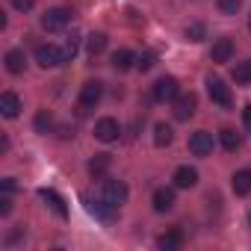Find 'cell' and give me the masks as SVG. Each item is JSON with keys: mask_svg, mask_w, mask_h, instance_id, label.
<instances>
[{"mask_svg": "<svg viewBox=\"0 0 251 251\" xmlns=\"http://www.w3.org/2000/svg\"><path fill=\"white\" fill-rule=\"evenodd\" d=\"M100 198L109 204V207H121L124 201H127V186H124L121 180H103V186H100Z\"/></svg>", "mask_w": 251, "mask_h": 251, "instance_id": "1", "label": "cell"}, {"mask_svg": "<svg viewBox=\"0 0 251 251\" xmlns=\"http://www.w3.org/2000/svg\"><path fill=\"white\" fill-rule=\"evenodd\" d=\"M68 21H71V12L68 9H48L45 15H42V27L48 30V33H59V30H65L68 27Z\"/></svg>", "mask_w": 251, "mask_h": 251, "instance_id": "2", "label": "cell"}, {"mask_svg": "<svg viewBox=\"0 0 251 251\" xmlns=\"http://www.w3.org/2000/svg\"><path fill=\"white\" fill-rule=\"evenodd\" d=\"M36 62H39L42 68H56V65L65 62V56H62V50L53 48V45H39V48H36Z\"/></svg>", "mask_w": 251, "mask_h": 251, "instance_id": "3", "label": "cell"}, {"mask_svg": "<svg viewBox=\"0 0 251 251\" xmlns=\"http://www.w3.org/2000/svg\"><path fill=\"white\" fill-rule=\"evenodd\" d=\"M100 95H103V83H98V80L83 83V89H80V115H83L89 106H95V103L100 100Z\"/></svg>", "mask_w": 251, "mask_h": 251, "instance_id": "4", "label": "cell"}, {"mask_svg": "<svg viewBox=\"0 0 251 251\" xmlns=\"http://www.w3.org/2000/svg\"><path fill=\"white\" fill-rule=\"evenodd\" d=\"M177 95H180V86H177L175 77H163V80L154 83V100L166 103V100H175Z\"/></svg>", "mask_w": 251, "mask_h": 251, "instance_id": "5", "label": "cell"}, {"mask_svg": "<svg viewBox=\"0 0 251 251\" xmlns=\"http://www.w3.org/2000/svg\"><path fill=\"white\" fill-rule=\"evenodd\" d=\"M207 92H210V100L219 103V106H230V86L219 77H210L207 80Z\"/></svg>", "mask_w": 251, "mask_h": 251, "instance_id": "6", "label": "cell"}, {"mask_svg": "<svg viewBox=\"0 0 251 251\" xmlns=\"http://www.w3.org/2000/svg\"><path fill=\"white\" fill-rule=\"evenodd\" d=\"M195 106H198V98H195L192 92L177 95V98H175V118H177V121L192 118V115H195Z\"/></svg>", "mask_w": 251, "mask_h": 251, "instance_id": "7", "label": "cell"}, {"mask_svg": "<svg viewBox=\"0 0 251 251\" xmlns=\"http://www.w3.org/2000/svg\"><path fill=\"white\" fill-rule=\"evenodd\" d=\"M189 151H192L195 157H210V154H213V133H207V130L192 133V136H189Z\"/></svg>", "mask_w": 251, "mask_h": 251, "instance_id": "8", "label": "cell"}, {"mask_svg": "<svg viewBox=\"0 0 251 251\" xmlns=\"http://www.w3.org/2000/svg\"><path fill=\"white\" fill-rule=\"evenodd\" d=\"M118 133H121V127H118L115 118H100V121L95 124V136H98L100 142H115Z\"/></svg>", "mask_w": 251, "mask_h": 251, "instance_id": "9", "label": "cell"}, {"mask_svg": "<svg viewBox=\"0 0 251 251\" xmlns=\"http://www.w3.org/2000/svg\"><path fill=\"white\" fill-rule=\"evenodd\" d=\"M230 56H233V42H230L227 36L216 39V42H213V50H210V59L222 65V62H230Z\"/></svg>", "mask_w": 251, "mask_h": 251, "instance_id": "10", "label": "cell"}, {"mask_svg": "<svg viewBox=\"0 0 251 251\" xmlns=\"http://www.w3.org/2000/svg\"><path fill=\"white\" fill-rule=\"evenodd\" d=\"M0 112H3V118H18L21 112V98L15 92H3L0 95Z\"/></svg>", "mask_w": 251, "mask_h": 251, "instance_id": "11", "label": "cell"}, {"mask_svg": "<svg viewBox=\"0 0 251 251\" xmlns=\"http://www.w3.org/2000/svg\"><path fill=\"white\" fill-rule=\"evenodd\" d=\"M83 201H86V210H89L95 219H100V222H109L112 213H115V207H109L103 198H95V201H92V198H83Z\"/></svg>", "mask_w": 251, "mask_h": 251, "instance_id": "12", "label": "cell"}, {"mask_svg": "<svg viewBox=\"0 0 251 251\" xmlns=\"http://www.w3.org/2000/svg\"><path fill=\"white\" fill-rule=\"evenodd\" d=\"M195 183H198V172H195V169L180 166V169L175 172V186H177V189H192Z\"/></svg>", "mask_w": 251, "mask_h": 251, "instance_id": "13", "label": "cell"}, {"mask_svg": "<svg viewBox=\"0 0 251 251\" xmlns=\"http://www.w3.org/2000/svg\"><path fill=\"white\" fill-rule=\"evenodd\" d=\"M172 207H175V189L160 186V189L154 192V210H157V213H166V210H172Z\"/></svg>", "mask_w": 251, "mask_h": 251, "instance_id": "14", "label": "cell"}, {"mask_svg": "<svg viewBox=\"0 0 251 251\" xmlns=\"http://www.w3.org/2000/svg\"><path fill=\"white\" fill-rule=\"evenodd\" d=\"M109 154H95L92 160H89V175L92 177H103L106 175V169H109Z\"/></svg>", "mask_w": 251, "mask_h": 251, "instance_id": "15", "label": "cell"}, {"mask_svg": "<svg viewBox=\"0 0 251 251\" xmlns=\"http://www.w3.org/2000/svg\"><path fill=\"white\" fill-rule=\"evenodd\" d=\"M39 195H42V198H45V201H48V204L53 207V213H56L59 219H65V216H68V207H65V201H62V198H59V195H56L53 189H42Z\"/></svg>", "mask_w": 251, "mask_h": 251, "instance_id": "16", "label": "cell"}, {"mask_svg": "<svg viewBox=\"0 0 251 251\" xmlns=\"http://www.w3.org/2000/svg\"><path fill=\"white\" fill-rule=\"evenodd\" d=\"M180 242H183V233H180L177 227L166 230V233L157 239V245H160V248H166V251H175V248H180Z\"/></svg>", "mask_w": 251, "mask_h": 251, "instance_id": "17", "label": "cell"}, {"mask_svg": "<svg viewBox=\"0 0 251 251\" xmlns=\"http://www.w3.org/2000/svg\"><path fill=\"white\" fill-rule=\"evenodd\" d=\"M230 186H233V192H236V195H248V192H251V172H248V169L236 172V175H233V180H230Z\"/></svg>", "mask_w": 251, "mask_h": 251, "instance_id": "18", "label": "cell"}, {"mask_svg": "<svg viewBox=\"0 0 251 251\" xmlns=\"http://www.w3.org/2000/svg\"><path fill=\"white\" fill-rule=\"evenodd\" d=\"M133 62H136V56L130 50H115L112 53V68L115 71H127V68H133Z\"/></svg>", "mask_w": 251, "mask_h": 251, "instance_id": "19", "label": "cell"}, {"mask_svg": "<svg viewBox=\"0 0 251 251\" xmlns=\"http://www.w3.org/2000/svg\"><path fill=\"white\" fill-rule=\"evenodd\" d=\"M24 65H27L24 50H9V53H6V71H9V74H21Z\"/></svg>", "mask_w": 251, "mask_h": 251, "instance_id": "20", "label": "cell"}, {"mask_svg": "<svg viewBox=\"0 0 251 251\" xmlns=\"http://www.w3.org/2000/svg\"><path fill=\"white\" fill-rule=\"evenodd\" d=\"M233 80L239 86H248L251 83V62H236L233 65Z\"/></svg>", "mask_w": 251, "mask_h": 251, "instance_id": "21", "label": "cell"}, {"mask_svg": "<svg viewBox=\"0 0 251 251\" xmlns=\"http://www.w3.org/2000/svg\"><path fill=\"white\" fill-rule=\"evenodd\" d=\"M175 139V130L169 127V124H157V127H154V142L163 148V145H169Z\"/></svg>", "mask_w": 251, "mask_h": 251, "instance_id": "22", "label": "cell"}, {"mask_svg": "<svg viewBox=\"0 0 251 251\" xmlns=\"http://www.w3.org/2000/svg\"><path fill=\"white\" fill-rule=\"evenodd\" d=\"M86 48H89V53L95 56V53H100L103 48H106V33H92L89 39H86Z\"/></svg>", "mask_w": 251, "mask_h": 251, "instance_id": "23", "label": "cell"}, {"mask_svg": "<svg viewBox=\"0 0 251 251\" xmlns=\"http://www.w3.org/2000/svg\"><path fill=\"white\" fill-rule=\"evenodd\" d=\"M77 48H80V36H77V33H71V36L65 39V48H62V56H65V62H71V59L77 56Z\"/></svg>", "mask_w": 251, "mask_h": 251, "instance_id": "24", "label": "cell"}, {"mask_svg": "<svg viewBox=\"0 0 251 251\" xmlns=\"http://www.w3.org/2000/svg\"><path fill=\"white\" fill-rule=\"evenodd\" d=\"M219 136H222V145H225V151H236V148H239V133H236V130L225 127Z\"/></svg>", "mask_w": 251, "mask_h": 251, "instance_id": "25", "label": "cell"}, {"mask_svg": "<svg viewBox=\"0 0 251 251\" xmlns=\"http://www.w3.org/2000/svg\"><path fill=\"white\" fill-rule=\"evenodd\" d=\"M154 62H157V53H154V50H148V53H142V56H139L136 68H139V71H148V68H154Z\"/></svg>", "mask_w": 251, "mask_h": 251, "instance_id": "26", "label": "cell"}, {"mask_svg": "<svg viewBox=\"0 0 251 251\" xmlns=\"http://www.w3.org/2000/svg\"><path fill=\"white\" fill-rule=\"evenodd\" d=\"M242 6V0H219V9L225 15H236V9Z\"/></svg>", "mask_w": 251, "mask_h": 251, "instance_id": "27", "label": "cell"}, {"mask_svg": "<svg viewBox=\"0 0 251 251\" xmlns=\"http://www.w3.org/2000/svg\"><path fill=\"white\" fill-rule=\"evenodd\" d=\"M186 39H189V42H201V39H204V27H201V24L186 27Z\"/></svg>", "mask_w": 251, "mask_h": 251, "instance_id": "28", "label": "cell"}, {"mask_svg": "<svg viewBox=\"0 0 251 251\" xmlns=\"http://www.w3.org/2000/svg\"><path fill=\"white\" fill-rule=\"evenodd\" d=\"M36 127H39L42 133L50 130V115H48V112H39V115H36Z\"/></svg>", "mask_w": 251, "mask_h": 251, "instance_id": "29", "label": "cell"}, {"mask_svg": "<svg viewBox=\"0 0 251 251\" xmlns=\"http://www.w3.org/2000/svg\"><path fill=\"white\" fill-rule=\"evenodd\" d=\"M0 213H3V216H9V213H12V198H9V192L0 198Z\"/></svg>", "mask_w": 251, "mask_h": 251, "instance_id": "30", "label": "cell"}, {"mask_svg": "<svg viewBox=\"0 0 251 251\" xmlns=\"http://www.w3.org/2000/svg\"><path fill=\"white\" fill-rule=\"evenodd\" d=\"M33 3H36V0H12V6H15L18 12H27V9H33Z\"/></svg>", "mask_w": 251, "mask_h": 251, "instance_id": "31", "label": "cell"}, {"mask_svg": "<svg viewBox=\"0 0 251 251\" xmlns=\"http://www.w3.org/2000/svg\"><path fill=\"white\" fill-rule=\"evenodd\" d=\"M3 192H9V195L15 192V180H12V177H6V180H3Z\"/></svg>", "mask_w": 251, "mask_h": 251, "instance_id": "32", "label": "cell"}, {"mask_svg": "<svg viewBox=\"0 0 251 251\" xmlns=\"http://www.w3.org/2000/svg\"><path fill=\"white\" fill-rule=\"evenodd\" d=\"M242 118H245V127H251V106L242 109Z\"/></svg>", "mask_w": 251, "mask_h": 251, "instance_id": "33", "label": "cell"}, {"mask_svg": "<svg viewBox=\"0 0 251 251\" xmlns=\"http://www.w3.org/2000/svg\"><path fill=\"white\" fill-rule=\"evenodd\" d=\"M248 30H251V18H248Z\"/></svg>", "mask_w": 251, "mask_h": 251, "instance_id": "34", "label": "cell"}]
</instances>
